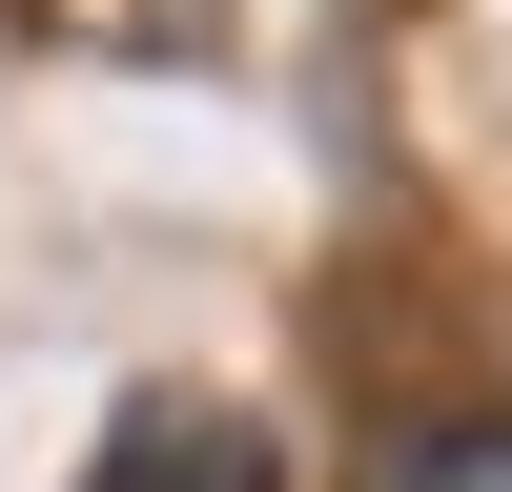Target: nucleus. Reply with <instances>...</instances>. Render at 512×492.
Wrapping results in <instances>:
<instances>
[{"label": "nucleus", "mask_w": 512, "mask_h": 492, "mask_svg": "<svg viewBox=\"0 0 512 492\" xmlns=\"http://www.w3.org/2000/svg\"><path fill=\"white\" fill-rule=\"evenodd\" d=\"M390 492H512V431H431V451H410Z\"/></svg>", "instance_id": "f03ea898"}, {"label": "nucleus", "mask_w": 512, "mask_h": 492, "mask_svg": "<svg viewBox=\"0 0 512 492\" xmlns=\"http://www.w3.org/2000/svg\"><path fill=\"white\" fill-rule=\"evenodd\" d=\"M82 492H287V451H267V410H226V390H123L103 451H82Z\"/></svg>", "instance_id": "f257e3e1"}]
</instances>
